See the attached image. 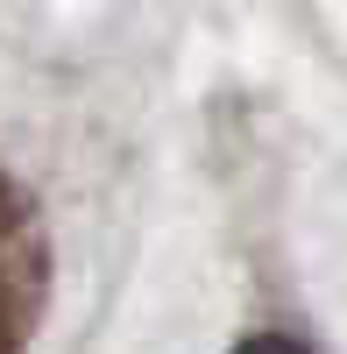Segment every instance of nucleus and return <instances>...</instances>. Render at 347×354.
<instances>
[{"mask_svg": "<svg viewBox=\"0 0 347 354\" xmlns=\"http://www.w3.org/2000/svg\"><path fill=\"white\" fill-rule=\"evenodd\" d=\"M28 305H36V248H28L21 205L0 185V354H15V340L28 326Z\"/></svg>", "mask_w": 347, "mask_h": 354, "instance_id": "1", "label": "nucleus"}, {"mask_svg": "<svg viewBox=\"0 0 347 354\" xmlns=\"http://www.w3.org/2000/svg\"><path fill=\"white\" fill-rule=\"evenodd\" d=\"M241 354H305V347H291V340H248Z\"/></svg>", "mask_w": 347, "mask_h": 354, "instance_id": "2", "label": "nucleus"}]
</instances>
